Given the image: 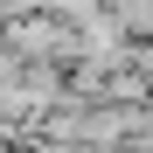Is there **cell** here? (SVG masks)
<instances>
[{"mask_svg":"<svg viewBox=\"0 0 153 153\" xmlns=\"http://www.w3.org/2000/svg\"><path fill=\"white\" fill-rule=\"evenodd\" d=\"M0 49L21 63H70L76 56V35L63 14H42V7H21V14H0Z\"/></svg>","mask_w":153,"mask_h":153,"instance_id":"obj_1","label":"cell"}]
</instances>
